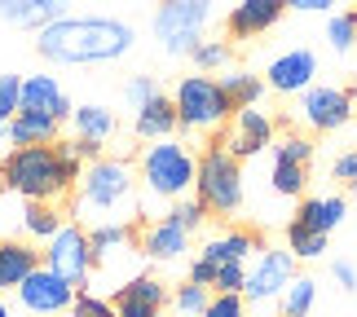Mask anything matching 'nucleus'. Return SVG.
Returning a JSON list of instances; mask_svg holds the SVG:
<instances>
[{
    "label": "nucleus",
    "mask_w": 357,
    "mask_h": 317,
    "mask_svg": "<svg viewBox=\"0 0 357 317\" xmlns=\"http://www.w3.org/2000/svg\"><path fill=\"white\" fill-rule=\"evenodd\" d=\"M137 45V31L119 18H58L45 31H36V53L58 66H93L119 62Z\"/></svg>",
    "instance_id": "nucleus-1"
},
{
    "label": "nucleus",
    "mask_w": 357,
    "mask_h": 317,
    "mask_svg": "<svg viewBox=\"0 0 357 317\" xmlns=\"http://www.w3.org/2000/svg\"><path fill=\"white\" fill-rule=\"evenodd\" d=\"M71 176L53 146H13L0 155V190L26 203H58L71 194Z\"/></svg>",
    "instance_id": "nucleus-2"
},
{
    "label": "nucleus",
    "mask_w": 357,
    "mask_h": 317,
    "mask_svg": "<svg viewBox=\"0 0 357 317\" xmlns=\"http://www.w3.org/2000/svg\"><path fill=\"white\" fill-rule=\"evenodd\" d=\"M79 220L98 216V225H106V220H123L137 212V172L132 163L123 159H93L84 163V176H79Z\"/></svg>",
    "instance_id": "nucleus-3"
},
{
    "label": "nucleus",
    "mask_w": 357,
    "mask_h": 317,
    "mask_svg": "<svg viewBox=\"0 0 357 317\" xmlns=\"http://www.w3.org/2000/svg\"><path fill=\"white\" fill-rule=\"evenodd\" d=\"M137 176H142L146 194L150 199H163V203H176L195 190V176H199V155L190 146H181L176 137L168 141H150L137 159Z\"/></svg>",
    "instance_id": "nucleus-4"
},
{
    "label": "nucleus",
    "mask_w": 357,
    "mask_h": 317,
    "mask_svg": "<svg viewBox=\"0 0 357 317\" xmlns=\"http://www.w3.org/2000/svg\"><path fill=\"white\" fill-rule=\"evenodd\" d=\"M172 106H176V123L181 132H216L221 123L234 119V102L221 88L216 75H181L172 88Z\"/></svg>",
    "instance_id": "nucleus-5"
},
{
    "label": "nucleus",
    "mask_w": 357,
    "mask_h": 317,
    "mask_svg": "<svg viewBox=\"0 0 357 317\" xmlns=\"http://www.w3.org/2000/svg\"><path fill=\"white\" fill-rule=\"evenodd\" d=\"M195 199L212 216H234L243 208V159H234L225 146H208L199 155Z\"/></svg>",
    "instance_id": "nucleus-6"
},
{
    "label": "nucleus",
    "mask_w": 357,
    "mask_h": 317,
    "mask_svg": "<svg viewBox=\"0 0 357 317\" xmlns=\"http://www.w3.org/2000/svg\"><path fill=\"white\" fill-rule=\"evenodd\" d=\"M212 5L216 0H159L155 9V40L163 45V53L181 58L203 40L212 22Z\"/></svg>",
    "instance_id": "nucleus-7"
},
{
    "label": "nucleus",
    "mask_w": 357,
    "mask_h": 317,
    "mask_svg": "<svg viewBox=\"0 0 357 317\" xmlns=\"http://www.w3.org/2000/svg\"><path fill=\"white\" fill-rule=\"evenodd\" d=\"M40 256H45V269H53L58 278H66L71 286H79V291H84V282L93 278V269H98V247H93L89 229L75 225V220H66V225L45 242Z\"/></svg>",
    "instance_id": "nucleus-8"
},
{
    "label": "nucleus",
    "mask_w": 357,
    "mask_h": 317,
    "mask_svg": "<svg viewBox=\"0 0 357 317\" xmlns=\"http://www.w3.org/2000/svg\"><path fill=\"white\" fill-rule=\"evenodd\" d=\"M296 278V256L278 252V247H260L256 260L247 265V282H243V300L252 304H269V300H282V291L291 286Z\"/></svg>",
    "instance_id": "nucleus-9"
},
{
    "label": "nucleus",
    "mask_w": 357,
    "mask_h": 317,
    "mask_svg": "<svg viewBox=\"0 0 357 317\" xmlns=\"http://www.w3.org/2000/svg\"><path fill=\"white\" fill-rule=\"evenodd\" d=\"M357 110L353 88H335V84H313L300 93V119L309 123L313 132H335L344 128Z\"/></svg>",
    "instance_id": "nucleus-10"
},
{
    "label": "nucleus",
    "mask_w": 357,
    "mask_h": 317,
    "mask_svg": "<svg viewBox=\"0 0 357 317\" xmlns=\"http://www.w3.org/2000/svg\"><path fill=\"white\" fill-rule=\"evenodd\" d=\"M75 291H79V286H71L66 278H58L53 269L40 265L13 295H18V304L31 313V317H58V313H71Z\"/></svg>",
    "instance_id": "nucleus-11"
},
{
    "label": "nucleus",
    "mask_w": 357,
    "mask_h": 317,
    "mask_svg": "<svg viewBox=\"0 0 357 317\" xmlns=\"http://www.w3.org/2000/svg\"><path fill=\"white\" fill-rule=\"evenodd\" d=\"M313 75H318V53L313 49H287L269 62L265 71V84L282 98H296V93L313 88Z\"/></svg>",
    "instance_id": "nucleus-12"
},
{
    "label": "nucleus",
    "mask_w": 357,
    "mask_h": 317,
    "mask_svg": "<svg viewBox=\"0 0 357 317\" xmlns=\"http://www.w3.org/2000/svg\"><path fill=\"white\" fill-rule=\"evenodd\" d=\"M234 159H252L260 150L273 146V119L265 115L260 106H247V110H234V123H229V137L221 141Z\"/></svg>",
    "instance_id": "nucleus-13"
},
{
    "label": "nucleus",
    "mask_w": 357,
    "mask_h": 317,
    "mask_svg": "<svg viewBox=\"0 0 357 317\" xmlns=\"http://www.w3.org/2000/svg\"><path fill=\"white\" fill-rule=\"evenodd\" d=\"M282 13H287V0H238L225 18V31L234 40H256V36L273 31L282 22Z\"/></svg>",
    "instance_id": "nucleus-14"
},
{
    "label": "nucleus",
    "mask_w": 357,
    "mask_h": 317,
    "mask_svg": "<svg viewBox=\"0 0 357 317\" xmlns=\"http://www.w3.org/2000/svg\"><path fill=\"white\" fill-rule=\"evenodd\" d=\"M185 252H190V233L176 225V220L159 216L155 225H146V233H142V256H146V260L172 265V260H181Z\"/></svg>",
    "instance_id": "nucleus-15"
},
{
    "label": "nucleus",
    "mask_w": 357,
    "mask_h": 317,
    "mask_svg": "<svg viewBox=\"0 0 357 317\" xmlns=\"http://www.w3.org/2000/svg\"><path fill=\"white\" fill-rule=\"evenodd\" d=\"M45 265V256L36 252V242H0V295L5 291H18V286L31 278V273Z\"/></svg>",
    "instance_id": "nucleus-16"
},
{
    "label": "nucleus",
    "mask_w": 357,
    "mask_h": 317,
    "mask_svg": "<svg viewBox=\"0 0 357 317\" xmlns=\"http://www.w3.org/2000/svg\"><path fill=\"white\" fill-rule=\"evenodd\" d=\"M22 110H40V115L53 119H71V102H66V88L58 84V75H26L22 79Z\"/></svg>",
    "instance_id": "nucleus-17"
},
{
    "label": "nucleus",
    "mask_w": 357,
    "mask_h": 317,
    "mask_svg": "<svg viewBox=\"0 0 357 317\" xmlns=\"http://www.w3.org/2000/svg\"><path fill=\"white\" fill-rule=\"evenodd\" d=\"M0 18L22 31H45L49 22L66 18V0H0Z\"/></svg>",
    "instance_id": "nucleus-18"
},
{
    "label": "nucleus",
    "mask_w": 357,
    "mask_h": 317,
    "mask_svg": "<svg viewBox=\"0 0 357 317\" xmlns=\"http://www.w3.org/2000/svg\"><path fill=\"white\" fill-rule=\"evenodd\" d=\"M260 252V238L252 229H225V233H216V238L203 242V260H212V265H247Z\"/></svg>",
    "instance_id": "nucleus-19"
},
{
    "label": "nucleus",
    "mask_w": 357,
    "mask_h": 317,
    "mask_svg": "<svg viewBox=\"0 0 357 317\" xmlns=\"http://www.w3.org/2000/svg\"><path fill=\"white\" fill-rule=\"evenodd\" d=\"M176 128H181V123H176V106H172L168 93H159L155 102H146V106L132 115V132L142 137L146 146H150V141H168Z\"/></svg>",
    "instance_id": "nucleus-20"
},
{
    "label": "nucleus",
    "mask_w": 357,
    "mask_h": 317,
    "mask_svg": "<svg viewBox=\"0 0 357 317\" xmlns=\"http://www.w3.org/2000/svg\"><path fill=\"white\" fill-rule=\"evenodd\" d=\"M9 141L13 146H58V128H62V119H53V115H40V110H18L9 123Z\"/></svg>",
    "instance_id": "nucleus-21"
},
{
    "label": "nucleus",
    "mask_w": 357,
    "mask_h": 317,
    "mask_svg": "<svg viewBox=\"0 0 357 317\" xmlns=\"http://www.w3.org/2000/svg\"><path fill=\"white\" fill-rule=\"evenodd\" d=\"M71 123H75V141H93V146H106L115 137V110L102 106V102H84L71 110Z\"/></svg>",
    "instance_id": "nucleus-22"
},
{
    "label": "nucleus",
    "mask_w": 357,
    "mask_h": 317,
    "mask_svg": "<svg viewBox=\"0 0 357 317\" xmlns=\"http://www.w3.org/2000/svg\"><path fill=\"white\" fill-rule=\"evenodd\" d=\"M344 216H349V203L340 199V194H313V199L300 203V212H296L300 225H309V229H318V233L340 229V225H344Z\"/></svg>",
    "instance_id": "nucleus-23"
},
{
    "label": "nucleus",
    "mask_w": 357,
    "mask_h": 317,
    "mask_svg": "<svg viewBox=\"0 0 357 317\" xmlns=\"http://www.w3.org/2000/svg\"><path fill=\"white\" fill-rule=\"evenodd\" d=\"M221 88L229 93V102H234V110H247V106H260V98H265V79L252 75V71H229L221 75Z\"/></svg>",
    "instance_id": "nucleus-24"
},
{
    "label": "nucleus",
    "mask_w": 357,
    "mask_h": 317,
    "mask_svg": "<svg viewBox=\"0 0 357 317\" xmlns=\"http://www.w3.org/2000/svg\"><path fill=\"white\" fill-rule=\"evenodd\" d=\"M313 304H318V282L305 278V273H296L291 286H287L282 300H278V313H282V317H309Z\"/></svg>",
    "instance_id": "nucleus-25"
},
{
    "label": "nucleus",
    "mask_w": 357,
    "mask_h": 317,
    "mask_svg": "<svg viewBox=\"0 0 357 317\" xmlns=\"http://www.w3.org/2000/svg\"><path fill=\"white\" fill-rule=\"evenodd\" d=\"M115 300H137V304H150V309H163L168 304V286H163L155 273H137L115 291Z\"/></svg>",
    "instance_id": "nucleus-26"
},
{
    "label": "nucleus",
    "mask_w": 357,
    "mask_h": 317,
    "mask_svg": "<svg viewBox=\"0 0 357 317\" xmlns=\"http://www.w3.org/2000/svg\"><path fill=\"white\" fill-rule=\"evenodd\" d=\"M269 185H273V194H282V199H300L305 185H309V168L305 163H291V159H273Z\"/></svg>",
    "instance_id": "nucleus-27"
},
{
    "label": "nucleus",
    "mask_w": 357,
    "mask_h": 317,
    "mask_svg": "<svg viewBox=\"0 0 357 317\" xmlns=\"http://www.w3.org/2000/svg\"><path fill=\"white\" fill-rule=\"evenodd\" d=\"M326 238H331V233H318V229L300 225V220L287 225V252H291L296 260H318V256H326Z\"/></svg>",
    "instance_id": "nucleus-28"
},
{
    "label": "nucleus",
    "mask_w": 357,
    "mask_h": 317,
    "mask_svg": "<svg viewBox=\"0 0 357 317\" xmlns=\"http://www.w3.org/2000/svg\"><path fill=\"white\" fill-rule=\"evenodd\" d=\"M26 238V199L0 190V242H18Z\"/></svg>",
    "instance_id": "nucleus-29"
},
{
    "label": "nucleus",
    "mask_w": 357,
    "mask_h": 317,
    "mask_svg": "<svg viewBox=\"0 0 357 317\" xmlns=\"http://www.w3.org/2000/svg\"><path fill=\"white\" fill-rule=\"evenodd\" d=\"M66 220L58 216L53 203H26V242H49Z\"/></svg>",
    "instance_id": "nucleus-30"
},
{
    "label": "nucleus",
    "mask_w": 357,
    "mask_h": 317,
    "mask_svg": "<svg viewBox=\"0 0 357 317\" xmlns=\"http://www.w3.org/2000/svg\"><path fill=\"white\" fill-rule=\"evenodd\" d=\"M212 304V286H199V282H181L172 291V313L176 317H203V309Z\"/></svg>",
    "instance_id": "nucleus-31"
},
{
    "label": "nucleus",
    "mask_w": 357,
    "mask_h": 317,
    "mask_svg": "<svg viewBox=\"0 0 357 317\" xmlns=\"http://www.w3.org/2000/svg\"><path fill=\"white\" fill-rule=\"evenodd\" d=\"M89 238H93V247H98V260H102V256H115L119 247H128L132 229L123 225V220H106V225H93L89 229Z\"/></svg>",
    "instance_id": "nucleus-32"
},
{
    "label": "nucleus",
    "mask_w": 357,
    "mask_h": 317,
    "mask_svg": "<svg viewBox=\"0 0 357 317\" xmlns=\"http://www.w3.org/2000/svg\"><path fill=\"white\" fill-rule=\"evenodd\" d=\"M190 62H195L203 75L225 71V66H229V45H225V40H199V45L190 49Z\"/></svg>",
    "instance_id": "nucleus-33"
},
{
    "label": "nucleus",
    "mask_w": 357,
    "mask_h": 317,
    "mask_svg": "<svg viewBox=\"0 0 357 317\" xmlns=\"http://www.w3.org/2000/svg\"><path fill=\"white\" fill-rule=\"evenodd\" d=\"M326 40H331L335 53H349V49L357 45V9L331 13V22H326Z\"/></svg>",
    "instance_id": "nucleus-34"
},
{
    "label": "nucleus",
    "mask_w": 357,
    "mask_h": 317,
    "mask_svg": "<svg viewBox=\"0 0 357 317\" xmlns=\"http://www.w3.org/2000/svg\"><path fill=\"white\" fill-rule=\"evenodd\" d=\"M208 216H212V212L203 208L199 199H176L172 208H168V220H176V225H181L185 233H199V229H203V220H208Z\"/></svg>",
    "instance_id": "nucleus-35"
},
{
    "label": "nucleus",
    "mask_w": 357,
    "mask_h": 317,
    "mask_svg": "<svg viewBox=\"0 0 357 317\" xmlns=\"http://www.w3.org/2000/svg\"><path fill=\"white\" fill-rule=\"evenodd\" d=\"M159 93H163V88H159V79H155V75H132V79H128V88H123V102H128V110L137 115V110H142L146 102H155Z\"/></svg>",
    "instance_id": "nucleus-36"
},
{
    "label": "nucleus",
    "mask_w": 357,
    "mask_h": 317,
    "mask_svg": "<svg viewBox=\"0 0 357 317\" xmlns=\"http://www.w3.org/2000/svg\"><path fill=\"white\" fill-rule=\"evenodd\" d=\"M273 159H291V163H313V141L309 137H300V132H291V137H282L278 146H273Z\"/></svg>",
    "instance_id": "nucleus-37"
},
{
    "label": "nucleus",
    "mask_w": 357,
    "mask_h": 317,
    "mask_svg": "<svg viewBox=\"0 0 357 317\" xmlns=\"http://www.w3.org/2000/svg\"><path fill=\"white\" fill-rule=\"evenodd\" d=\"M71 317H115V300H106V295H93V291H75Z\"/></svg>",
    "instance_id": "nucleus-38"
},
{
    "label": "nucleus",
    "mask_w": 357,
    "mask_h": 317,
    "mask_svg": "<svg viewBox=\"0 0 357 317\" xmlns=\"http://www.w3.org/2000/svg\"><path fill=\"white\" fill-rule=\"evenodd\" d=\"M22 110V79L18 75H0V123H9Z\"/></svg>",
    "instance_id": "nucleus-39"
},
{
    "label": "nucleus",
    "mask_w": 357,
    "mask_h": 317,
    "mask_svg": "<svg viewBox=\"0 0 357 317\" xmlns=\"http://www.w3.org/2000/svg\"><path fill=\"white\" fill-rule=\"evenodd\" d=\"M203 317H247V300L243 295H216L212 291V304L203 309Z\"/></svg>",
    "instance_id": "nucleus-40"
},
{
    "label": "nucleus",
    "mask_w": 357,
    "mask_h": 317,
    "mask_svg": "<svg viewBox=\"0 0 357 317\" xmlns=\"http://www.w3.org/2000/svg\"><path fill=\"white\" fill-rule=\"evenodd\" d=\"M331 176H335V181H344L349 190L357 185V150H344V155H335V163H331Z\"/></svg>",
    "instance_id": "nucleus-41"
},
{
    "label": "nucleus",
    "mask_w": 357,
    "mask_h": 317,
    "mask_svg": "<svg viewBox=\"0 0 357 317\" xmlns=\"http://www.w3.org/2000/svg\"><path fill=\"white\" fill-rule=\"evenodd\" d=\"M163 309H150V304H137V300H115V317H159Z\"/></svg>",
    "instance_id": "nucleus-42"
},
{
    "label": "nucleus",
    "mask_w": 357,
    "mask_h": 317,
    "mask_svg": "<svg viewBox=\"0 0 357 317\" xmlns=\"http://www.w3.org/2000/svg\"><path fill=\"white\" fill-rule=\"evenodd\" d=\"M331 278L344 286V291H357V269L349 265V260H335V265H331Z\"/></svg>",
    "instance_id": "nucleus-43"
},
{
    "label": "nucleus",
    "mask_w": 357,
    "mask_h": 317,
    "mask_svg": "<svg viewBox=\"0 0 357 317\" xmlns=\"http://www.w3.org/2000/svg\"><path fill=\"white\" fill-rule=\"evenodd\" d=\"M331 5H335V0H287V9H300V13H322Z\"/></svg>",
    "instance_id": "nucleus-44"
},
{
    "label": "nucleus",
    "mask_w": 357,
    "mask_h": 317,
    "mask_svg": "<svg viewBox=\"0 0 357 317\" xmlns=\"http://www.w3.org/2000/svg\"><path fill=\"white\" fill-rule=\"evenodd\" d=\"M0 317H13V313H9V304H5V295H0Z\"/></svg>",
    "instance_id": "nucleus-45"
},
{
    "label": "nucleus",
    "mask_w": 357,
    "mask_h": 317,
    "mask_svg": "<svg viewBox=\"0 0 357 317\" xmlns=\"http://www.w3.org/2000/svg\"><path fill=\"white\" fill-rule=\"evenodd\" d=\"M9 141V128H5V123H0V146H5Z\"/></svg>",
    "instance_id": "nucleus-46"
},
{
    "label": "nucleus",
    "mask_w": 357,
    "mask_h": 317,
    "mask_svg": "<svg viewBox=\"0 0 357 317\" xmlns=\"http://www.w3.org/2000/svg\"><path fill=\"white\" fill-rule=\"evenodd\" d=\"M335 5H344V0H335Z\"/></svg>",
    "instance_id": "nucleus-47"
},
{
    "label": "nucleus",
    "mask_w": 357,
    "mask_h": 317,
    "mask_svg": "<svg viewBox=\"0 0 357 317\" xmlns=\"http://www.w3.org/2000/svg\"><path fill=\"white\" fill-rule=\"evenodd\" d=\"M353 194H357V185H353Z\"/></svg>",
    "instance_id": "nucleus-48"
}]
</instances>
